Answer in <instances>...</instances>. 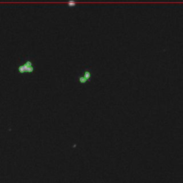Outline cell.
<instances>
[{
  "label": "cell",
  "mask_w": 183,
  "mask_h": 183,
  "mask_svg": "<svg viewBox=\"0 0 183 183\" xmlns=\"http://www.w3.org/2000/svg\"><path fill=\"white\" fill-rule=\"evenodd\" d=\"M91 77V72L89 70H86L84 72V75L82 76H80L78 78V80L80 83L84 84L87 82V80H89Z\"/></svg>",
  "instance_id": "obj_2"
},
{
  "label": "cell",
  "mask_w": 183,
  "mask_h": 183,
  "mask_svg": "<svg viewBox=\"0 0 183 183\" xmlns=\"http://www.w3.org/2000/svg\"><path fill=\"white\" fill-rule=\"evenodd\" d=\"M35 70L34 67V63L32 60H27L24 64L19 65L18 67V72L20 74L25 73H33Z\"/></svg>",
  "instance_id": "obj_1"
},
{
  "label": "cell",
  "mask_w": 183,
  "mask_h": 183,
  "mask_svg": "<svg viewBox=\"0 0 183 183\" xmlns=\"http://www.w3.org/2000/svg\"><path fill=\"white\" fill-rule=\"evenodd\" d=\"M75 5H76V3L73 1H70V2H68V6L69 7H75Z\"/></svg>",
  "instance_id": "obj_3"
}]
</instances>
